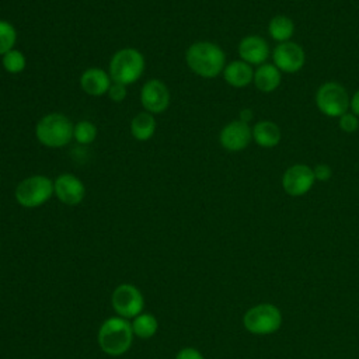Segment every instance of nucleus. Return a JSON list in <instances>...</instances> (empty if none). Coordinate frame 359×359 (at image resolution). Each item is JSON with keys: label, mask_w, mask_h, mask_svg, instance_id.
<instances>
[{"label": "nucleus", "mask_w": 359, "mask_h": 359, "mask_svg": "<svg viewBox=\"0 0 359 359\" xmlns=\"http://www.w3.org/2000/svg\"><path fill=\"white\" fill-rule=\"evenodd\" d=\"M280 70L275 65L262 63L254 72V84L262 93H271L280 84Z\"/></svg>", "instance_id": "18"}, {"label": "nucleus", "mask_w": 359, "mask_h": 359, "mask_svg": "<svg viewBox=\"0 0 359 359\" xmlns=\"http://www.w3.org/2000/svg\"><path fill=\"white\" fill-rule=\"evenodd\" d=\"M72 121L60 112H50L43 115L35 125L36 140L49 149H60L73 139Z\"/></svg>", "instance_id": "3"}, {"label": "nucleus", "mask_w": 359, "mask_h": 359, "mask_svg": "<svg viewBox=\"0 0 359 359\" xmlns=\"http://www.w3.org/2000/svg\"><path fill=\"white\" fill-rule=\"evenodd\" d=\"M114 311L122 318H135L143 313L144 299L142 292L130 283H122L115 287L111 296Z\"/></svg>", "instance_id": "8"}, {"label": "nucleus", "mask_w": 359, "mask_h": 359, "mask_svg": "<svg viewBox=\"0 0 359 359\" xmlns=\"http://www.w3.org/2000/svg\"><path fill=\"white\" fill-rule=\"evenodd\" d=\"M280 136L279 126L272 121H259L252 128V139L261 147H275Z\"/></svg>", "instance_id": "19"}, {"label": "nucleus", "mask_w": 359, "mask_h": 359, "mask_svg": "<svg viewBox=\"0 0 359 359\" xmlns=\"http://www.w3.org/2000/svg\"><path fill=\"white\" fill-rule=\"evenodd\" d=\"M97 126L94 122L88 119H81L77 123H74L73 128V139L79 144H91L97 137Z\"/></svg>", "instance_id": "23"}, {"label": "nucleus", "mask_w": 359, "mask_h": 359, "mask_svg": "<svg viewBox=\"0 0 359 359\" xmlns=\"http://www.w3.org/2000/svg\"><path fill=\"white\" fill-rule=\"evenodd\" d=\"M133 330L129 320L119 316L107 318L98 330V345L109 356L126 353L133 342Z\"/></svg>", "instance_id": "2"}, {"label": "nucleus", "mask_w": 359, "mask_h": 359, "mask_svg": "<svg viewBox=\"0 0 359 359\" xmlns=\"http://www.w3.org/2000/svg\"><path fill=\"white\" fill-rule=\"evenodd\" d=\"M223 79L229 86L243 88L254 80V70L244 60H233L224 66Z\"/></svg>", "instance_id": "16"}, {"label": "nucleus", "mask_w": 359, "mask_h": 359, "mask_svg": "<svg viewBox=\"0 0 359 359\" xmlns=\"http://www.w3.org/2000/svg\"><path fill=\"white\" fill-rule=\"evenodd\" d=\"M275 66L283 73H296L304 66L306 55L300 45L296 42H282L279 43L272 53Z\"/></svg>", "instance_id": "13"}, {"label": "nucleus", "mask_w": 359, "mask_h": 359, "mask_svg": "<svg viewBox=\"0 0 359 359\" xmlns=\"http://www.w3.org/2000/svg\"><path fill=\"white\" fill-rule=\"evenodd\" d=\"M126 94H128V86L115 83V81H112L108 93H107L109 100H112L114 102H122L126 98Z\"/></svg>", "instance_id": "26"}, {"label": "nucleus", "mask_w": 359, "mask_h": 359, "mask_svg": "<svg viewBox=\"0 0 359 359\" xmlns=\"http://www.w3.org/2000/svg\"><path fill=\"white\" fill-rule=\"evenodd\" d=\"M238 55L248 65H262L269 56V46L264 38L248 35L240 41Z\"/></svg>", "instance_id": "15"}, {"label": "nucleus", "mask_w": 359, "mask_h": 359, "mask_svg": "<svg viewBox=\"0 0 359 359\" xmlns=\"http://www.w3.org/2000/svg\"><path fill=\"white\" fill-rule=\"evenodd\" d=\"M81 90L91 97H102L108 93L112 79L108 72L101 67H88L80 76Z\"/></svg>", "instance_id": "14"}, {"label": "nucleus", "mask_w": 359, "mask_h": 359, "mask_svg": "<svg viewBox=\"0 0 359 359\" xmlns=\"http://www.w3.org/2000/svg\"><path fill=\"white\" fill-rule=\"evenodd\" d=\"M146 67L143 53L136 48H122L116 50L108 66V73L115 83L130 86L136 83Z\"/></svg>", "instance_id": "4"}, {"label": "nucleus", "mask_w": 359, "mask_h": 359, "mask_svg": "<svg viewBox=\"0 0 359 359\" xmlns=\"http://www.w3.org/2000/svg\"><path fill=\"white\" fill-rule=\"evenodd\" d=\"M140 104L149 114H161L170 105V90L164 81L158 79L147 80L140 88Z\"/></svg>", "instance_id": "9"}, {"label": "nucleus", "mask_w": 359, "mask_h": 359, "mask_svg": "<svg viewBox=\"0 0 359 359\" xmlns=\"http://www.w3.org/2000/svg\"><path fill=\"white\" fill-rule=\"evenodd\" d=\"M339 128L346 132V133H352L359 128V119L355 114H349L345 112L344 115L339 116Z\"/></svg>", "instance_id": "25"}, {"label": "nucleus", "mask_w": 359, "mask_h": 359, "mask_svg": "<svg viewBox=\"0 0 359 359\" xmlns=\"http://www.w3.org/2000/svg\"><path fill=\"white\" fill-rule=\"evenodd\" d=\"M53 195V180L43 174L29 175L21 180L14 191L18 205L27 209L39 208Z\"/></svg>", "instance_id": "5"}, {"label": "nucleus", "mask_w": 359, "mask_h": 359, "mask_svg": "<svg viewBox=\"0 0 359 359\" xmlns=\"http://www.w3.org/2000/svg\"><path fill=\"white\" fill-rule=\"evenodd\" d=\"M1 66L10 74H18L25 70L27 67V57L25 55L18 50L17 48L11 49L6 55L1 56Z\"/></svg>", "instance_id": "22"}, {"label": "nucleus", "mask_w": 359, "mask_h": 359, "mask_svg": "<svg viewBox=\"0 0 359 359\" xmlns=\"http://www.w3.org/2000/svg\"><path fill=\"white\" fill-rule=\"evenodd\" d=\"M15 42H17L15 27L6 20H0V56L14 49Z\"/></svg>", "instance_id": "24"}, {"label": "nucleus", "mask_w": 359, "mask_h": 359, "mask_svg": "<svg viewBox=\"0 0 359 359\" xmlns=\"http://www.w3.org/2000/svg\"><path fill=\"white\" fill-rule=\"evenodd\" d=\"M349 97L344 86L335 81L321 84L316 93V104L318 109L331 118L341 116L348 111Z\"/></svg>", "instance_id": "7"}, {"label": "nucleus", "mask_w": 359, "mask_h": 359, "mask_svg": "<svg viewBox=\"0 0 359 359\" xmlns=\"http://www.w3.org/2000/svg\"><path fill=\"white\" fill-rule=\"evenodd\" d=\"M238 116H240V121L248 123V122L254 118V112H252L251 108H243V109L240 111V115H238Z\"/></svg>", "instance_id": "30"}, {"label": "nucleus", "mask_w": 359, "mask_h": 359, "mask_svg": "<svg viewBox=\"0 0 359 359\" xmlns=\"http://www.w3.org/2000/svg\"><path fill=\"white\" fill-rule=\"evenodd\" d=\"M157 129V122L154 119L153 114H149L146 111L136 114L129 123V130L133 139L137 142H147L150 140Z\"/></svg>", "instance_id": "17"}, {"label": "nucleus", "mask_w": 359, "mask_h": 359, "mask_svg": "<svg viewBox=\"0 0 359 359\" xmlns=\"http://www.w3.org/2000/svg\"><path fill=\"white\" fill-rule=\"evenodd\" d=\"M53 195L63 205L76 206L83 202L86 196V187L79 177L70 172H63L53 180Z\"/></svg>", "instance_id": "10"}, {"label": "nucleus", "mask_w": 359, "mask_h": 359, "mask_svg": "<svg viewBox=\"0 0 359 359\" xmlns=\"http://www.w3.org/2000/svg\"><path fill=\"white\" fill-rule=\"evenodd\" d=\"M185 63L196 76L215 79L224 70L226 55L219 45L209 41H198L185 50Z\"/></svg>", "instance_id": "1"}, {"label": "nucleus", "mask_w": 359, "mask_h": 359, "mask_svg": "<svg viewBox=\"0 0 359 359\" xmlns=\"http://www.w3.org/2000/svg\"><path fill=\"white\" fill-rule=\"evenodd\" d=\"M314 172V178L318 180V181H328L332 175V171H331V167L328 164H324V163H320L314 167L313 170Z\"/></svg>", "instance_id": "27"}, {"label": "nucleus", "mask_w": 359, "mask_h": 359, "mask_svg": "<svg viewBox=\"0 0 359 359\" xmlns=\"http://www.w3.org/2000/svg\"><path fill=\"white\" fill-rule=\"evenodd\" d=\"M130 324H132L135 337H139L142 339H149L154 337L158 330V321L150 313H140L133 318Z\"/></svg>", "instance_id": "21"}, {"label": "nucleus", "mask_w": 359, "mask_h": 359, "mask_svg": "<svg viewBox=\"0 0 359 359\" xmlns=\"http://www.w3.org/2000/svg\"><path fill=\"white\" fill-rule=\"evenodd\" d=\"M252 139V129L243 121H231L219 133V143L227 151H241Z\"/></svg>", "instance_id": "12"}, {"label": "nucleus", "mask_w": 359, "mask_h": 359, "mask_svg": "<svg viewBox=\"0 0 359 359\" xmlns=\"http://www.w3.org/2000/svg\"><path fill=\"white\" fill-rule=\"evenodd\" d=\"M268 32L276 42H286L294 32V24L287 15H275L268 24Z\"/></svg>", "instance_id": "20"}, {"label": "nucleus", "mask_w": 359, "mask_h": 359, "mask_svg": "<svg viewBox=\"0 0 359 359\" xmlns=\"http://www.w3.org/2000/svg\"><path fill=\"white\" fill-rule=\"evenodd\" d=\"M175 359H205V358L196 348L185 346L178 351V353L175 355Z\"/></svg>", "instance_id": "28"}, {"label": "nucleus", "mask_w": 359, "mask_h": 359, "mask_svg": "<svg viewBox=\"0 0 359 359\" xmlns=\"http://www.w3.org/2000/svg\"><path fill=\"white\" fill-rule=\"evenodd\" d=\"M349 107H351V109H352V114H355V115L359 118V90L352 95L351 102H349Z\"/></svg>", "instance_id": "29"}, {"label": "nucleus", "mask_w": 359, "mask_h": 359, "mask_svg": "<svg viewBox=\"0 0 359 359\" xmlns=\"http://www.w3.org/2000/svg\"><path fill=\"white\" fill-rule=\"evenodd\" d=\"M283 317L278 306L272 303H259L248 309L243 316L244 328L254 335H269L282 325Z\"/></svg>", "instance_id": "6"}, {"label": "nucleus", "mask_w": 359, "mask_h": 359, "mask_svg": "<svg viewBox=\"0 0 359 359\" xmlns=\"http://www.w3.org/2000/svg\"><path fill=\"white\" fill-rule=\"evenodd\" d=\"M314 172L306 164H293L282 175V187L290 196L307 194L314 184Z\"/></svg>", "instance_id": "11"}]
</instances>
